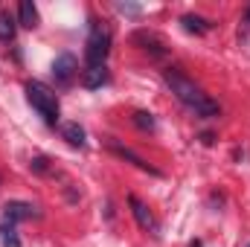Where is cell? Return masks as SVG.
<instances>
[{"mask_svg":"<svg viewBox=\"0 0 250 247\" xmlns=\"http://www.w3.org/2000/svg\"><path fill=\"white\" fill-rule=\"evenodd\" d=\"M79 76V62H76V56L73 53H62L56 62H53V79H56V84H73V79Z\"/></svg>","mask_w":250,"mask_h":247,"instance_id":"cell-4","label":"cell"},{"mask_svg":"<svg viewBox=\"0 0 250 247\" xmlns=\"http://www.w3.org/2000/svg\"><path fill=\"white\" fill-rule=\"evenodd\" d=\"M128 206H131V215H134V221L146 230V233H154L157 236V221H154V215H151V209L137 198V195H128Z\"/></svg>","mask_w":250,"mask_h":247,"instance_id":"cell-7","label":"cell"},{"mask_svg":"<svg viewBox=\"0 0 250 247\" xmlns=\"http://www.w3.org/2000/svg\"><path fill=\"white\" fill-rule=\"evenodd\" d=\"M108 148H111V151H114V154H117L120 160H128L131 166H137L140 172H148V175H154V178H160V175H163L160 169H154L151 163H146V160H143V157H140V154H137L134 148H128V145L117 143V140H108Z\"/></svg>","mask_w":250,"mask_h":247,"instance_id":"cell-5","label":"cell"},{"mask_svg":"<svg viewBox=\"0 0 250 247\" xmlns=\"http://www.w3.org/2000/svg\"><path fill=\"white\" fill-rule=\"evenodd\" d=\"M248 247H250V245H248Z\"/></svg>","mask_w":250,"mask_h":247,"instance_id":"cell-21","label":"cell"},{"mask_svg":"<svg viewBox=\"0 0 250 247\" xmlns=\"http://www.w3.org/2000/svg\"><path fill=\"white\" fill-rule=\"evenodd\" d=\"M117 12L137 18V15H143V6H137V3H117Z\"/></svg>","mask_w":250,"mask_h":247,"instance_id":"cell-17","label":"cell"},{"mask_svg":"<svg viewBox=\"0 0 250 247\" xmlns=\"http://www.w3.org/2000/svg\"><path fill=\"white\" fill-rule=\"evenodd\" d=\"M108 56H111V29L90 21V38L84 47V62H87V67H105Z\"/></svg>","mask_w":250,"mask_h":247,"instance_id":"cell-3","label":"cell"},{"mask_svg":"<svg viewBox=\"0 0 250 247\" xmlns=\"http://www.w3.org/2000/svg\"><path fill=\"white\" fill-rule=\"evenodd\" d=\"M131 123L137 125L140 131H154V128H157V120H154V114H148V111H134Z\"/></svg>","mask_w":250,"mask_h":247,"instance_id":"cell-15","label":"cell"},{"mask_svg":"<svg viewBox=\"0 0 250 247\" xmlns=\"http://www.w3.org/2000/svg\"><path fill=\"white\" fill-rule=\"evenodd\" d=\"M163 82L169 84V90L175 93V99H178L181 105H187L195 117H201V120H218V117H221L218 102L209 99V96H207V93L189 79L184 70H178V67H166V70H163Z\"/></svg>","mask_w":250,"mask_h":247,"instance_id":"cell-1","label":"cell"},{"mask_svg":"<svg viewBox=\"0 0 250 247\" xmlns=\"http://www.w3.org/2000/svg\"><path fill=\"white\" fill-rule=\"evenodd\" d=\"M108 67H87L84 73H82V84L87 87V90H99L102 84H108Z\"/></svg>","mask_w":250,"mask_h":247,"instance_id":"cell-11","label":"cell"},{"mask_svg":"<svg viewBox=\"0 0 250 247\" xmlns=\"http://www.w3.org/2000/svg\"><path fill=\"white\" fill-rule=\"evenodd\" d=\"M0 245L3 247H21V239H18V233H15V224L0 221Z\"/></svg>","mask_w":250,"mask_h":247,"instance_id":"cell-14","label":"cell"},{"mask_svg":"<svg viewBox=\"0 0 250 247\" xmlns=\"http://www.w3.org/2000/svg\"><path fill=\"white\" fill-rule=\"evenodd\" d=\"M201 143H204V145H212V143H215V134H212V131H204V134H201Z\"/></svg>","mask_w":250,"mask_h":247,"instance_id":"cell-18","label":"cell"},{"mask_svg":"<svg viewBox=\"0 0 250 247\" xmlns=\"http://www.w3.org/2000/svg\"><path fill=\"white\" fill-rule=\"evenodd\" d=\"M18 23L26 26V29L38 26V9H35L32 0H21V6H18Z\"/></svg>","mask_w":250,"mask_h":247,"instance_id":"cell-12","label":"cell"},{"mask_svg":"<svg viewBox=\"0 0 250 247\" xmlns=\"http://www.w3.org/2000/svg\"><path fill=\"white\" fill-rule=\"evenodd\" d=\"M59 131H62V137H64L67 145H73V148H84V145H87V134H84V128L79 123H62Z\"/></svg>","mask_w":250,"mask_h":247,"instance_id":"cell-9","label":"cell"},{"mask_svg":"<svg viewBox=\"0 0 250 247\" xmlns=\"http://www.w3.org/2000/svg\"><path fill=\"white\" fill-rule=\"evenodd\" d=\"M131 41L134 44H140V50H146L148 56H154V59H163L169 50H166V44L154 35V32H148V29H140V32H134L131 35Z\"/></svg>","mask_w":250,"mask_h":247,"instance_id":"cell-8","label":"cell"},{"mask_svg":"<svg viewBox=\"0 0 250 247\" xmlns=\"http://www.w3.org/2000/svg\"><path fill=\"white\" fill-rule=\"evenodd\" d=\"M189 247H204V245H201V239H195V242H189Z\"/></svg>","mask_w":250,"mask_h":247,"instance_id":"cell-20","label":"cell"},{"mask_svg":"<svg viewBox=\"0 0 250 247\" xmlns=\"http://www.w3.org/2000/svg\"><path fill=\"white\" fill-rule=\"evenodd\" d=\"M15 32H18V18H15L12 12L0 9V41H3V44L15 41Z\"/></svg>","mask_w":250,"mask_h":247,"instance_id":"cell-13","label":"cell"},{"mask_svg":"<svg viewBox=\"0 0 250 247\" xmlns=\"http://www.w3.org/2000/svg\"><path fill=\"white\" fill-rule=\"evenodd\" d=\"M29 169H32L35 175H53V166H50V157H44V154H38V157H32V160H29Z\"/></svg>","mask_w":250,"mask_h":247,"instance_id":"cell-16","label":"cell"},{"mask_svg":"<svg viewBox=\"0 0 250 247\" xmlns=\"http://www.w3.org/2000/svg\"><path fill=\"white\" fill-rule=\"evenodd\" d=\"M181 26L187 29V32H192V35H207V32H212L215 29V21H209V18H201V15H184L181 18Z\"/></svg>","mask_w":250,"mask_h":247,"instance_id":"cell-10","label":"cell"},{"mask_svg":"<svg viewBox=\"0 0 250 247\" xmlns=\"http://www.w3.org/2000/svg\"><path fill=\"white\" fill-rule=\"evenodd\" d=\"M245 23H248V26H250V6H248V9H245Z\"/></svg>","mask_w":250,"mask_h":247,"instance_id":"cell-19","label":"cell"},{"mask_svg":"<svg viewBox=\"0 0 250 247\" xmlns=\"http://www.w3.org/2000/svg\"><path fill=\"white\" fill-rule=\"evenodd\" d=\"M29 218H38V209L26 201H6L3 204V221L9 224H21V221H29Z\"/></svg>","mask_w":250,"mask_h":247,"instance_id":"cell-6","label":"cell"},{"mask_svg":"<svg viewBox=\"0 0 250 247\" xmlns=\"http://www.w3.org/2000/svg\"><path fill=\"white\" fill-rule=\"evenodd\" d=\"M26 102L38 111V117L50 125V128L59 125V114H62V108H59V96H56L53 87H47V84L38 82V79L26 82Z\"/></svg>","mask_w":250,"mask_h":247,"instance_id":"cell-2","label":"cell"}]
</instances>
